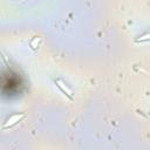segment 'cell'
I'll return each mask as SVG.
<instances>
[{
	"label": "cell",
	"instance_id": "1",
	"mask_svg": "<svg viewBox=\"0 0 150 150\" xmlns=\"http://www.w3.org/2000/svg\"><path fill=\"white\" fill-rule=\"evenodd\" d=\"M25 117V114L23 112H20V114H15V115H12L4 124V129H8V128H12L14 127L15 124H18L22 118Z\"/></svg>",
	"mask_w": 150,
	"mask_h": 150
},
{
	"label": "cell",
	"instance_id": "2",
	"mask_svg": "<svg viewBox=\"0 0 150 150\" xmlns=\"http://www.w3.org/2000/svg\"><path fill=\"white\" fill-rule=\"evenodd\" d=\"M55 84L61 89V91L64 94V95H67L70 100L73 98V91H71V89L70 88H68V86L63 82V81H61V80H56L55 81Z\"/></svg>",
	"mask_w": 150,
	"mask_h": 150
},
{
	"label": "cell",
	"instance_id": "3",
	"mask_svg": "<svg viewBox=\"0 0 150 150\" xmlns=\"http://www.w3.org/2000/svg\"><path fill=\"white\" fill-rule=\"evenodd\" d=\"M142 38H143V39H136V42L138 43V42H144V41L146 42V41H149V34H148V33H146L144 36H142Z\"/></svg>",
	"mask_w": 150,
	"mask_h": 150
}]
</instances>
